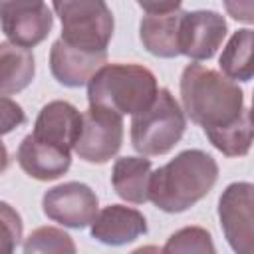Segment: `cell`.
I'll list each match as a JSON object with an SVG mask.
<instances>
[{
  "label": "cell",
  "instance_id": "6da1fadb",
  "mask_svg": "<svg viewBox=\"0 0 254 254\" xmlns=\"http://www.w3.org/2000/svg\"><path fill=\"white\" fill-rule=\"evenodd\" d=\"M181 101L187 117L200 125L204 135L222 131L248 113L234 79L196 62L181 73Z\"/></svg>",
  "mask_w": 254,
  "mask_h": 254
},
{
  "label": "cell",
  "instance_id": "7a4b0ae2",
  "mask_svg": "<svg viewBox=\"0 0 254 254\" xmlns=\"http://www.w3.org/2000/svg\"><path fill=\"white\" fill-rule=\"evenodd\" d=\"M216 179V161L206 151L187 149L153 171L149 200L163 212H185L212 190Z\"/></svg>",
  "mask_w": 254,
  "mask_h": 254
},
{
  "label": "cell",
  "instance_id": "3957f363",
  "mask_svg": "<svg viewBox=\"0 0 254 254\" xmlns=\"http://www.w3.org/2000/svg\"><path fill=\"white\" fill-rule=\"evenodd\" d=\"M159 93L155 73L139 64H105L87 83L89 105L135 115L147 109Z\"/></svg>",
  "mask_w": 254,
  "mask_h": 254
},
{
  "label": "cell",
  "instance_id": "277c9868",
  "mask_svg": "<svg viewBox=\"0 0 254 254\" xmlns=\"http://www.w3.org/2000/svg\"><path fill=\"white\" fill-rule=\"evenodd\" d=\"M185 129V109L167 87H161L147 109L131 115V145L145 157L167 155L183 139Z\"/></svg>",
  "mask_w": 254,
  "mask_h": 254
},
{
  "label": "cell",
  "instance_id": "5b68a950",
  "mask_svg": "<svg viewBox=\"0 0 254 254\" xmlns=\"http://www.w3.org/2000/svg\"><path fill=\"white\" fill-rule=\"evenodd\" d=\"M62 22V38L85 50H107L113 38V14L105 0H52Z\"/></svg>",
  "mask_w": 254,
  "mask_h": 254
},
{
  "label": "cell",
  "instance_id": "8992f818",
  "mask_svg": "<svg viewBox=\"0 0 254 254\" xmlns=\"http://www.w3.org/2000/svg\"><path fill=\"white\" fill-rule=\"evenodd\" d=\"M121 145L123 115L113 109L89 105V109L81 113V129L73 145L75 155L85 163L103 165L119 153Z\"/></svg>",
  "mask_w": 254,
  "mask_h": 254
},
{
  "label": "cell",
  "instance_id": "52a82bcc",
  "mask_svg": "<svg viewBox=\"0 0 254 254\" xmlns=\"http://www.w3.org/2000/svg\"><path fill=\"white\" fill-rule=\"evenodd\" d=\"M218 220L228 246L238 254H254V185L230 183L218 198Z\"/></svg>",
  "mask_w": 254,
  "mask_h": 254
},
{
  "label": "cell",
  "instance_id": "ba28073f",
  "mask_svg": "<svg viewBox=\"0 0 254 254\" xmlns=\"http://www.w3.org/2000/svg\"><path fill=\"white\" fill-rule=\"evenodd\" d=\"M0 22L8 42L32 50L52 32L54 14L44 0H0Z\"/></svg>",
  "mask_w": 254,
  "mask_h": 254
},
{
  "label": "cell",
  "instance_id": "9c48e42d",
  "mask_svg": "<svg viewBox=\"0 0 254 254\" xmlns=\"http://www.w3.org/2000/svg\"><path fill=\"white\" fill-rule=\"evenodd\" d=\"M42 210L52 222L79 230L93 222L99 212V200L91 187L85 183L69 181L44 192Z\"/></svg>",
  "mask_w": 254,
  "mask_h": 254
},
{
  "label": "cell",
  "instance_id": "30bf717a",
  "mask_svg": "<svg viewBox=\"0 0 254 254\" xmlns=\"http://www.w3.org/2000/svg\"><path fill=\"white\" fill-rule=\"evenodd\" d=\"M226 32L228 26L224 16L214 10L185 12L181 20V56H187L192 62L214 58Z\"/></svg>",
  "mask_w": 254,
  "mask_h": 254
},
{
  "label": "cell",
  "instance_id": "8fae6325",
  "mask_svg": "<svg viewBox=\"0 0 254 254\" xmlns=\"http://www.w3.org/2000/svg\"><path fill=\"white\" fill-rule=\"evenodd\" d=\"M107 50H85L67 44L64 38L56 40L50 48V71L58 83L65 87H81L89 83L95 71L105 65Z\"/></svg>",
  "mask_w": 254,
  "mask_h": 254
},
{
  "label": "cell",
  "instance_id": "7c38bea8",
  "mask_svg": "<svg viewBox=\"0 0 254 254\" xmlns=\"http://www.w3.org/2000/svg\"><path fill=\"white\" fill-rule=\"evenodd\" d=\"M16 161L28 177L36 181H56L67 173L71 165V151L40 141L30 133L18 145Z\"/></svg>",
  "mask_w": 254,
  "mask_h": 254
},
{
  "label": "cell",
  "instance_id": "4fadbf2b",
  "mask_svg": "<svg viewBox=\"0 0 254 254\" xmlns=\"http://www.w3.org/2000/svg\"><path fill=\"white\" fill-rule=\"evenodd\" d=\"M91 238L107 246H123L147 232V218L137 208L109 204L97 212L89 224Z\"/></svg>",
  "mask_w": 254,
  "mask_h": 254
},
{
  "label": "cell",
  "instance_id": "5bb4252c",
  "mask_svg": "<svg viewBox=\"0 0 254 254\" xmlns=\"http://www.w3.org/2000/svg\"><path fill=\"white\" fill-rule=\"evenodd\" d=\"M79 129H81V113L77 111V107L71 105L69 101L56 99L40 109L34 121L32 135L40 141L54 143L58 147L71 151L79 137Z\"/></svg>",
  "mask_w": 254,
  "mask_h": 254
},
{
  "label": "cell",
  "instance_id": "9a60e30c",
  "mask_svg": "<svg viewBox=\"0 0 254 254\" xmlns=\"http://www.w3.org/2000/svg\"><path fill=\"white\" fill-rule=\"evenodd\" d=\"M185 10L169 14H147L139 24V40L143 48L157 58L181 56V20Z\"/></svg>",
  "mask_w": 254,
  "mask_h": 254
},
{
  "label": "cell",
  "instance_id": "2e32d148",
  "mask_svg": "<svg viewBox=\"0 0 254 254\" xmlns=\"http://www.w3.org/2000/svg\"><path fill=\"white\" fill-rule=\"evenodd\" d=\"M153 165L151 159L141 157H119L113 163L111 185L119 198L131 204H143L149 200Z\"/></svg>",
  "mask_w": 254,
  "mask_h": 254
},
{
  "label": "cell",
  "instance_id": "e0dca14e",
  "mask_svg": "<svg viewBox=\"0 0 254 254\" xmlns=\"http://www.w3.org/2000/svg\"><path fill=\"white\" fill-rule=\"evenodd\" d=\"M36 73L34 54L8 40L0 44V93L12 95L26 89Z\"/></svg>",
  "mask_w": 254,
  "mask_h": 254
},
{
  "label": "cell",
  "instance_id": "ac0fdd59",
  "mask_svg": "<svg viewBox=\"0 0 254 254\" xmlns=\"http://www.w3.org/2000/svg\"><path fill=\"white\" fill-rule=\"evenodd\" d=\"M222 73L234 81H250L254 77V30H236L218 58Z\"/></svg>",
  "mask_w": 254,
  "mask_h": 254
},
{
  "label": "cell",
  "instance_id": "d6986e66",
  "mask_svg": "<svg viewBox=\"0 0 254 254\" xmlns=\"http://www.w3.org/2000/svg\"><path fill=\"white\" fill-rule=\"evenodd\" d=\"M210 145L218 149L224 157H244L248 155L252 143H254V123L250 119V111L236 121L234 125L216 131L212 135H206Z\"/></svg>",
  "mask_w": 254,
  "mask_h": 254
},
{
  "label": "cell",
  "instance_id": "ffe728a7",
  "mask_svg": "<svg viewBox=\"0 0 254 254\" xmlns=\"http://www.w3.org/2000/svg\"><path fill=\"white\" fill-rule=\"evenodd\" d=\"M163 252L165 254H192V252H198V254H214L216 248H214V242H212V236L206 228H200V226H185L181 230H177L175 234L169 236L167 244L163 246Z\"/></svg>",
  "mask_w": 254,
  "mask_h": 254
},
{
  "label": "cell",
  "instance_id": "44dd1931",
  "mask_svg": "<svg viewBox=\"0 0 254 254\" xmlns=\"http://www.w3.org/2000/svg\"><path fill=\"white\" fill-rule=\"evenodd\" d=\"M24 252L26 254H32V252H58V254L67 252V254H73L75 244H73L71 236L67 232H64L62 228L40 226V228L32 230V234L26 238Z\"/></svg>",
  "mask_w": 254,
  "mask_h": 254
},
{
  "label": "cell",
  "instance_id": "7402d4cb",
  "mask_svg": "<svg viewBox=\"0 0 254 254\" xmlns=\"http://www.w3.org/2000/svg\"><path fill=\"white\" fill-rule=\"evenodd\" d=\"M0 212H2V224H4V246L8 252H12L22 240V218L8 202L0 204Z\"/></svg>",
  "mask_w": 254,
  "mask_h": 254
},
{
  "label": "cell",
  "instance_id": "603a6c76",
  "mask_svg": "<svg viewBox=\"0 0 254 254\" xmlns=\"http://www.w3.org/2000/svg\"><path fill=\"white\" fill-rule=\"evenodd\" d=\"M26 121V115L18 103H14L8 95H2V133H10L14 127H20Z\"/></svg>",
  "mask_w": 254,
  "mask_h": 254
},
{
  "label": "cell",
  "instance_id": "cb8c5ba5",
  "mask_svg": "<svg viewBox=\"0 0 254 254\" xmlns=\"http://www.w3.org/2000/svg\"><path fill=\"white\" fill-rule=\"evenodd\" d=\"M226 14L242 24H254V0H222Z\"/></svg>",
  "mask_w": 254,
  "mask_h": 254
},
{
  "label": "cell",
  "instance_id": "d4e9b609",
  "mask_svg": "<svg viewBox=\"0 0 254 254\" xmlns=\"http://www.w3.org/2000/svg\"><path fill=\"white\" fill-rule=\"evenodd\" d=\"M137 4L147 14H169V12L181 10L183 0H137Z\"/></svg>",
  "mask_w": 254,
  "mask_h": 254
},
{
  "label": "cell",
  "instance_id": "484cf974",
  "mask_svg": "<svg viewBox=\"0 0 254 254\" xmlns=\"http://www.w3.org/2000/svg\"><path fill=\"white\" fill-rule=\"evenodd\" d=\"M250 119L254 123V95H252V107H250Z\"/></svg>",
  "mask_w": 254,
  "mask_h": 254
}]
</instances>
